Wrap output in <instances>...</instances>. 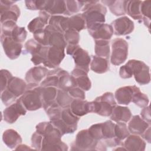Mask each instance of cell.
<instances>
[{
  "instance_id": "cell-44",
  "label": "cell",
  "mask_w": 151,
  "mask_h": 151,
  "mask_svg": "<svg viewBox=\"0 0 151 151\" xmlns=\"http://www.w3.org/2000/svg\"><path fill=\"white\" fill-rule=\"evenodd\" d=\"M42 45L37 42L35 40L31 39L28 40L25 44V50L27 52L30 53L32 55L38 52L41 48Z\"/></svg>"
},
{
  "instance_id": "cell-26",
  "label": "cell",
  "mask_w": 151,
  "mask_h": 151,
  "mask_svg": "<svg viewBox=\"0 0 151 151\" xmlns=\"http://www.w3.org/2000/svg\"><path fill=\"white\" fill-rule=\"evenodd\" d=\"M44 11L52 15L65 13L68 14L65 1H47Z\"/></svg>"
},
{
  "instance_id": "cell-1",
  "label": "cell",
  "mask_w": 151,
  "mask_h": 151,
  "mask_svg": "<svg viewBox=\"0 0 151 151\" xmlns=\"http://www.w3.org/2000/svg\"><path fill=\"white\" fill-rule=\"evenodd\" d=\"M36 132L41 137L40 150H67L66 144L61 140V132L51 122H41L37 125Z\"/></svg>"
},
{
  "instance_id": "cell-31",
  "label": "cell",
  "mask_w": 151,
  "mask_h": 151,
  "mask_svg": "<svg viewBox=\"0 0 151 151\" xmlns=\"http://www.w3.org/2000/svg\"><path fill=\"white\" fill-rule=\"evenodd\" d=\"M141 1H127L126 12L134 19H142L140 12Z\"/></svg>"
},
{
  "instance_id": "cell-27",
  "label": "cell",
  "mask_w": 151,
  "mask_h": 151,
  "mask_svg": "<svg viewBox=\"0 0 151 151\" xmlns=\"http://www.w3.org/2000/svg\"><path fill=\"white\" fill-rule=\"evenodd\" d=\"M71 111L77 116H83L90 112V102L87 101L75 99L71 104Z\"/></svg>"
},
{
  "instance_id": "cell-49",
  "label": "cell",
  "mask_w": 151,
  "mask_h": 151,
  "mask_svg": "<svg viewBox=\"0 0 151 151\" xmlns=\"http://www.w3.org/2000/svg\"><path fill=\"white\" fill-rule=\"evenodd\" d=\"M143 137L149 143H150V128L148 127L146 131L142 134Z\"/></svg>"
},
{
  "instance_id": "cell-20",
  "label": "cell",
  "mask_w": 151,
  "mask_h": 151,
  "mask_svg": "<svg viewBox=\"0 0 151 151\" xmlns=\"http://www.w3.org/2000/svg\"><path fill=\"white\" fill-rule=\"evenodd\" d=\"M50 15L45 11H41L38 17L32 19L28 25V28L33 34L36 31L45 28L50 20Z\"/></svg>"
},
{
  "instance_id": "cell-14",
  "label": "cell",
  "mask_w": 151,
  "mask_h": 151,
  "mask_svg": "<svg viewBox=\"0 0 151 151\" xmlns=\"http://www.w3.org/2000/svg\"><path fill=\"white\" fill-rule=\"evenodd\" d=\"M140 90L135 86H124L118 88L115 92V98L120 104L127 105L132 100L134 94Z\"/></svg>"
},
{
  "instance_id": "cell-13",
  "label": "cell",
  "mask_w": 151,
  "mask_h": 151,
  "mask_svg": "<svg viewBox=\"0 0 151 151\" xmlns=\"http://www.w3.org/2000/svg\"><path fill=\"white\" fill-rule=\"evenodd\" d=\"M71 55L74 60L76 67L83 69L88 73L89 64L91 62V58L88 52L78 45Z\"/></svg>"
},
{
  "instance_id": "cell-38",
  "label": "cell",
  "mask_w": 151,
  "mask_h": 151,
  "mask_svg": "<svg viewBox=\"0 0 151 151\" xmlns=\"http://www.w3.org/2000/svg\"><path fill=\"white\" fill-rule=\"evenodd\" d=\"M150 9H151V1H142L140 6V12L142 15V19L148 28H150Z\"/></svg>"
},
{
  "instance_id": "cell-15",
  "label": "cell",
  "mask_w": 151,
  "mask_h": 151,
  "mask_svg": "<svg viewBox=\"0 0 151 151\" xmlns=\"http://www.w3.org/2000/svg\"><path fill=\"white\" fill-rule=\"evenodd\" d=\"M27 87V84L23 80L16 77H12L4 91L17 98L24 94Z\"/></svg>"
},
{
  "instance_id": "cell-30",
  "label": "cell",
  "mask_w": 151,
  "mask_h": 151,
  "mask_svg": "<svg viewBox=\"0 0 151 151\" xmlns=\"http://www.w3.org/2000/svg\"><path fill=\"white\" fill-rule=\"evenodd\" d=\"M101 2L106 4L115 15H122L126 13L127 1H102Z\"/></svg>"
},
{
  "instance_id": "cell-12",
  "label": "cell",
  "mask_w": 151,
  "mask_h": 151,
  "mask_svg": "<svg viewBox=\"0 0 151 151\" xmlns=\"http://www.w3.org/2000/svg\"><path fill=\"white\" fill-rule=\"evenodd\" d=\"M111 26L116 35H125L130 34L134 29V23L127 17H122L114 20Z\"/></svg>"
},
{
  "instance_id": "cell-16",
  "label": "cell",
  "mask_w": 151,
  "mask_h": 151,
  "mask_svg": "<svg viewBox=\"0 0 151 151\" xmlns=\"http://www.w3.org/2000/svg\"><path fill=\"white\" fill-rule=\"evenodd\" d=\"M48 70L43 67L35 66L29 70L25 75V80L29 84H38L47 76Z\"/></svg>"
},
{
  "instance_id": "cell-43",
  "label": "cell",
  "mask_w": 151,
  "mask_h": 151,
  "mask_svg": "<svg viewBox=\"0 0 151 151\" xmlns=\"http://www.w3.org/2000/svg\"><path fill=\"white\" fill-rule=\"evenodd\" d=\"M65 4L68 14L69 15L70 14H74L77 12L84 5L85 1H66Z\"/></svg>"
},
{
  "instance_id": "cell-28",
  "label": "cell",
  "mask_w": 151,
  "mask_h": 151,
  "mask_svg": "<svg viewBox=\"0 0 151 151\" xmlns=\"http://www.w3.org/2000/svg\"><path fill=\"white\" fill-rule=\"evenodd\" d=\"M65 71V70H63L61 68H58L57 70L48 72L47 74V76L46 78L41 82L40 86L41 87H58L60 77Z\"/></svg>"
},
{
  "instance_id": "cell-46",
  "label": "cell",
  "mask_w": 151,
  "mask_h": 151,
  "mask_svg": "<svg viewBox=\"0 0 151 151\" xmlns=\"http://www.w3.org/2000/svg\"><path fill=\"white\" fill-rule=\"evenodd\" d=\"M12 77V74L8 70H1V93L3 92L6 89L8 83Z\"/></svg>"
},
{
  "instance_id": "cell-48",
  "label": "cell",
  "mask_w": 151,
  "mask_h": 151,
  "mask_svg": "<svg viewBox=\"0 0 151 151\" xmlns=\"http://www.w3.org/2000/svg\"><path fill=\"white\" fill-rule=\"evenodd\" d=\"M141 116L144 120H146L149 123L150 122V110L149 106H146L141 111Z\"/></svg>"
},
{
  "instance_id": "cell-41",
  "label": "cell",
  "mask_w": 151,
  "mask_h": 151,
  "mask_svg": "<svg viewBox=\"0 0 151 151\" xmlns=\"http://www.w3.org/2000/svg\"><path fill=\"white\" fill-rule=\"evenodd\" d=\"M48 47L49 46L42 45L41 48L40 50V51L32 55V57L31 60L35 65H39L41 63H44L47 58Z\"/></svg>"
},
{
  "instance_id": "cell-23",
  "label": "cell",
  "mask_w": 151,
  "mask_h": 151,
  "mask_svg": "<svg viewBox=\"0 0 151 151\" xmlns=\"http://www.w3.org/2000/svg\"><path fill=\"white\" fill-rule=\"evenodd\" d=\"M57 89L53 87H41V97L42 106L45 110L56 101Z\"/></svg>"
},
{
  "instance_id": "cell-17",
  "label": "cell",
  "mask_w": 151,
  "mask_h": 151,
  "mask_svg": "<svg viewBox=\"0 0 151 151\" xmlns=\"http://www.w3.org/2000/svg\"><path fill=\"white\" fill-rule=\"evenodd\" d=\"M150 123H147L139 115L134 116L128 124L129 132L133 134L142 135L146 130L150 127Z\"/></svg>"
},
{
  "instance_id": "cell-19",
  "label": "cell",
  "mask_w": 151,
  "mask_h": 151,
  "mask_svg": "<svg viewBox=\"0 0 151 151\" xmlns=\"http://www.w3.org/2000/svg\"><path fill=\"white\" fill-rule=\"evenodd\" d=\"M76 81L77 86L83 90L88 91L90 89L91 84L87 76V73L83 69L76 67L71 73Z\"/></svg>"
},
{
  "instance_id": "cell-4",
  "label": "cell",
  "mask_w": 151,
  "mask_h": 151,
  "mask_svg": "<svg viewBox=\"0 0 151 151\" xmlns=\"http://www.w3.org/2000/svg\"><path fill=\"white\" fill-rule=\"evenodd\" d=\"M41 88V86L37 84H29L24 94L18 99L27 110H35L42 106Z\"/></svg>"
},
{
  "instance_id": "cell-29",
  "label": "cell",
  "mask_w": 151,
  "mask_h": 151,
  "mask_svg": "<svg viewBox=\"0 0 151 151\" xmlns=\"http://www.w3.org/2000/svg\"><path fill=\"white\" fill-rule=\"evenodd\" d=\"M90 68L96 73L102 74L106 73L109 68V64L107 59L93 56L92 61L90 63Z\"/></svg>"
},
{
  "instance_id": "cell-47",
  "label": "cell",
  "mask_w": 151,
  "mask_h": 151,
  "mask_svg": "<svg viewBox=\"0 0 151 151\" xmlns=\"http://www.w3.org/2000/svg\"><path fill=\"white\" fill-rule=\"evenodd\" d=\"M70 96L75 99H81L84 100L85 99V93L83 90L81 89L79 87H73L70 88L68 91Z\"/></svg>"
},
{
  "instance_id": "cell-10",
  "label": "cell",
  "mask_w": 151,
  "mask_h": 151,
  "mask_svg": "<svg viewBox=\"0 0 151 151\" xmlns=\"http://www.w3.org/2000/svg\"><path fill=\"white\" fill-rule=\"evenodd\" d=\"M64 56V48L55 46H49L47 58L43 64L45 66L49 68H55L60 64Z\"/></svg>"
},
{
  "instance_id": "cell-33",
  "label": "cell",
  "mask_w": 151,
  "mask_h": 151,
  "mask_svg": "<svg viewBox=\"0 0 151 151\" xmlns=\"http://www.w3.org/2000/svg\"><path fill=\"white\" fill-rule=\"evenodd\" d=\"M75 87H77V83L74 77L65 71L60 77L58 87L61 90L68 91L70 88Z\"/></svg>"
},
{
  "instance_id": "cell-6",
  "label": "cell",
  "mask_w": 151,
  "mask_h": 151,
  "mask_svg": "<svg viewBox=\"0 0 151 151\" xmlns=\"http://www.w3.org/2000/svg\"><path fill=\"white\" fill-rule=\"evenodd\" d=\"M111 64L119 65L124 63L128 55V44L126 41L122 38L114 40L111 43Z\"/></svg>"
},
{
  "instance_id": "cell-34",
  "label": "cell",
  "mask_w": 151,
  "mask_h": 151,
  "mask_svg": "<svg viewBox=\"0 0 151 151\" xmlns=\"http://www.w3.org/2000/svg\"><path fill=\"white\" fill-rule=\"evenodd\" d=\"M1 35L10 36L16 42L21 43L25 40L27 32L25 28L19 27L17 25H15L12 30L6 32H1Z\"/></svg>"
},
{
  "instance_id": "cell-40",
  "label": "cell",
  "mask_w": 151,
  "mask_h": 151,
  "mask_svg": "<svg viewBox=\"0 0 151 151\" xmlns=\"http://www.w3.org/2000/svg\"><path fill=\"white\" fill-rule=\"evenodd\" d=\"M64 39L68 45H77L79 42L80 36L78 32L73 29H68L64 34Z\"/></svg>"
},
{
  "instance_id": "cell-45",
  "label": "cell",
  "mask_w": 151,
  "mask_h": 151,
  "mask_svg": "<svg viewBox=\"0 0 151 151\" xmlns=\"http://www.w3.org/2000/svg\"><path fill=\"white\" fill-rule=\"evenodd\" d=\"M47 1H25L27 8L31 10L44 11Z\"/></svg>"
},
{
  "instance_id": "cell-21",
  "label": "cell",
  "mask_w": 151,
  "mask_h": 151,
  "mask_svg": "<svg viewBox=\"0 0 151 151\" xmlns=\"http://www.w3.org/2000/svg\"><path fill=\"white\" fill-rule=\"evenodd\" d=\"M123 143L126 150L142 151L145 149L146 143L137 134L129 135Z\"/></svg>"
},
{
  "instance_id": "cell-32",
  "label": "cell",
  "mask_w": 151,
  "mask_h": 151,
  "mask_svg": "<svg viewBox=\"0 0 151 151\" xmlns=\"http://www.w3.org/2000/svg\"><path fill=\"white\" fill-rule=\"evenodd\" d=\"M86 27V21L83 14H78L68 18V28L73 29L77 32L80 31Z\"/></svg>"
},
{
  "instance_id": "cell-39",
  "label": "cell",
  "mask_w": 151,
  "mask_h": 151,
  "mask_svg": "<svg viewBox=\"0 0 151 151\" xmlns=\"http://www.w3.org/2000/svg\"><path fill=\"white\" fill-rule=\"evenodd\" d=\"M115 137L119 141L126 139L129 135V131L124 122H117L114 126Z\"/></svg>"
},
{
  "instance_id": "cell-9",
  "label": "cell",
  "mask_w": 151,
  "mask_h": 151,
  "mask_svg": "<svg viewBox=\"0 0 151 151\" xmlns=\"http://www.w3.org/2000/svg\"><path fill=\"white\" fill-rule=\"evenodd\" d=\"M1 41L6 56L11 59L17 58L21 54L22 45L14 41L10 36L1 35Z\"/></svg>"
},
{
  "instance_id": "cell-11",
  "label": "cell",
  "mask_w": 151,
  "mask_h": 151,
  "mask_svg": "<svg viewBox=\"0 0 151 151\" xmlns=\"http://www.w3.org/2000/svg\"><path fill=\"white\" fill-rule=\"evenodd\" d=\"M27 110L22 103L17 100L16 103L11 104L3 111L4 120L8 123H14L18 118L22 115H25Z\"/></svg>"
},
{
  "instance_id": "cell-36",
  "label": "cell",
  "mask_w": 151,
  "mask_h": 151,
  "mask_svg": "<svg viewBox=\"0 0 151 151\" xmlns=\"http://www.w3.org/2000/svg\"><path fill=\"white\" fill-rule=\"evenodd\" d=\"M73 99L70 96L67 91L61 89L57 91L56 101L63 109L70 107L73 101Z\"/></svg>"
},
{
  "instance_id": "cell-7",
  "label": "cell",
  "mask_w": 151,
  "mask_h": 151,
  "mask_svg": "<svg viewBox=\"0 0 151 151\" xmlns=\"http://www.w3.org/2000/svg\"><path fill=\"white\" fill-rule=\"evenodd\" d=\"M99 141L96 140L91 136L88 129L82 130L77 133L73 146L74 148H73L72 150H97V145Z\"/></svg>"
},
{
  "instance_id": "cell-8",
  "label": "cell",
  "mask_w": 151,
  "mask_h": 151,
  "mask_svg": "<svg viewBox=\"0 0 151 151\" xmlns=\"http://www.w3.org/2000/svg\"><path fill=\"white\" fill-rule=\"evenodd\" d=\"M15 1L1 0V22L6 21L17 22L20 15L19 8L15 5H12Z\"/></svg>"
},
{
  "instance_id": "cell-25",
  "label": "cell",
  "mask_w": 151,
  "mask_h": 151,
  "mask_svg": "<svg viewBox=\"0 0 151 151\" xmlns=\"http://www.w3.org/2000/svg\"><path fill=\"white\" fill-rule=\"evenodd\" d=\"M60 117L74 133L77 129V123L80 119L79 117L75 115L69 107L62 109Z\"/></svg>"
},
{
  "instance_id": "cell-5",
  "label": "cell",
  "mask_w": 151,
  "mask_h": 151,
  "mask_svg": "<svg viewBox=\"0 0 151 151\" xmlns=\"http://www.w3.org/2000/svg\"><path fill=\"white\" fill-rule=\"evenodd\" d=\"M116 106V103L113 93L106 92L90 102V112L103 116H109Z\"/></svg>"
},
{
  "instance_id": "cell-2",
  "label": "cell",
  "mask_w": 151,
  "mask_h": 151,
  "mask_svg": "<svg viewBox=\"0 0 151 151\" xmlns=\"http://www.w3.org/2000/svg\"><path fill=\"white\" fill-rule=\"evenodd\" d=\"M82 10L88 31L96 29L104 23L107 10L99 1H85V5Z\"/></svg>"
},
{
  "instance_id": "cell-42",
  "label": "cell",
  "mask_w": 151,
  "mask_h": 151,
  "mask_svg": "<svg viewBox=\"0 0 151 151\" xmlns=\"http://www.w3.org/2000/svg\"><path fill=\"white\" fill-rule=\"evenodd\" d=\"M132 101H133L139 107L144 108L147 106L149 101L147 96L146 94L141 93L140 90H139L134 94Z\"/></svg>"
},
{
  "instance_id": "cell-35",
  "label": "cell",
  "mask_w": 151,
  "mask_h": 151,
  "mask_svg": "<svg viewBox=\"0 0 151 151\" xmlns=\"http://www.w3.org/2000/svg\"><path fill=\"white\" fill-rule=\"evenodd\" d=\"M95 53L97 57L107 59L110 54L109 41L95 40Z\"/></svg>"
},
{
  "instance_id": "cell-3",
  "label": "cell",
  "mask_w": 151,
  "mask_h": 151,
  "mask_svg": "<svg viewBox=\"0 0 151 151\" xmlns=\"http://www.w3.org/2000/svg\"><path fill=\"white\" fill-rule=\"evenodd\" d=\"M120 74L123 78H129L134 75L136 81L141 85L148 84L150 80L149 67L139 60H129L120 67Z\"/></svg>"
},
{
  "instance_id": "cell-22",
  "label": "cell",
  "mask_w": 151,
  "mask_h": 151,
  "mask_svg": "<svg viewBox=\"0 0 151 151\" xmlns=\"http://www.w3.org/2000/svg\"><path fill=\"white\" fill-rule=\"evenodd\" d=\"M132 117V113L130 109L127 107L116 106L110 115L111 120L116 122H128Z\"/></svg>"
},
{
  "instance_id": "cell-18",
  "label": "cell",
  "mask_w": 151,
  "mask_h": 151,
  "mask_svg": "<svg viewBox=\"0 0 151 151\" xmlns=\"http://www.w3.org/2000/svg\"><path fill=\"white\" fill-rule=\"evenodd\" d=\"M113 29L111 25L103 24L96 29L89 31L90 34L94 40H104L109 41L113 34Z\"/></svg>"
},
{
  "instance_id": "cell-37",
  "label": "cell",
  "mask_w": 151,
  "mask_h": 151,
  "mask_svg": "<svg viewBox=\"0 0 151 151\" xmlns=\"http://www.w3.org/2000/svg\"><path fill=\"white\" fill-rule=\"evenodd\" d=\"M102 139L108 140L115 137L114 126L115 124L110 120H107L101 123Z\"/></svg>"
},
{
  "instance_id": "cell-24",
  "label": "cell",
  "mask_w": 151,
  "mask_h": 151,
  "mask_svg": "<svg viewBox=\"0 0 151 151\" xmlns=\"http://www.w3.org/2000/svg\"><path fill=\"white\" fill-rule=\"evenodd\" d=\"M4 143L10 149H15L22 142L21 136L13 129L5 130L2 134Z\"/></svg>"
}]
</instances>
